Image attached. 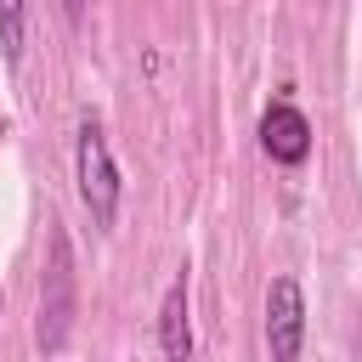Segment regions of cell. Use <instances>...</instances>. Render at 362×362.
<instances>
[{
  "mask_svg": "<svg viewBox=\"0 0 362 362\" xmlns=\"http://www.w3.org/2000/svg\"><path fill=\"white\" fill-rule=\"evenodd\" d=\"M74 181H79V204L90 209L96 226H113L119 215V164L107 153V136H102V119H79V141H74Z\"/></svg>",
  "mask_w": 362,
  "mask_h": 362,
  "instance_id": "1",
  "label": "cell"
},
{
  "mask_svg": "<svg viewBox=\"0 0 362 362\" xmlns=\"http://www.w3.org/2000/svg\"><path fill=\"white\" fill-rule=\"evenodd\" d=\"M74 249L68 232H51V255H45V277H40V322H34V345L45 356H57L74 334Z\"/></svg>",
  "mask_w": 362,
  "mask_h": 362,
  "instance_id": "2",
  "label": "cell"
},
{
  "mask_svg": "<svg viewBox=\"0 0 362 362\" xmlns=\"http://www.w3.org/2000/svg\"><path fill=\"white\" fill-rule=\"evenodd\" d=\"M300 345H305V294L294 277H272V288H266V356L300 362Z\"/></svg>",
  "mask_w": 362,
  "mask_h": 362,
  "instance_id": "3",
  "label": "cell"
},
{
  "mask_svg": "<svg viewBox=\"0 0 362 362\" xmlns=\"http://www.w3.org/2000/svg\"><path fill=\"white\" fill-rule=\"evenodd\" d=\"M260 147H266L272 164H305L311 158V124H305V113L288 96H277L260 113Z\"/></svg>",
  "mask_w": 362,
  "mask_h": 362,
  "instance_id": "4",
  "label": "cell"
},
{
  "mask_svg": "<svg viewBox=\"0 0 362 362\" xmlns=\"http://www.w3.org/2000/svg\"><path fill=\"white\" fill-rule=\"evenodd\" d=\"M158 351L164 362H192V305H187V266L170 277L158 300Z\"/></svg>",
  "mask_w": 362,
  "mask_h": 362,
  "instance_id": "5",
  "label": "cell"
},
{
  "mask_svg": "<svg viewBox=\"0 0 362 362\" xmlns=\"http://www.w3.org/2000/svg\"><path fill=\"white\" fill-rule=\"evenodd\" d=\"M28 51V0H0V57L6 68H17Z\"/></svg>",
  "mask_w": 362,
  "mask_h": 362,
  "instance_id": "6",
  "label": "cell"
},
{
  "mask_svg": "<svg viewBox=\"0 0 362 362\" xmlns=\"http://www.w3.org/2000/svg\"><path fill=\"white\" fill-rule=\"evenodd\" d=\"M62 11H68V23L79 28V17H85V0H62Z\"/></svg>",
  "mask_w": 362,
  "mask_h": 362,
  "instance_id": "7",
  "label": "cell"
}]
</instances>
